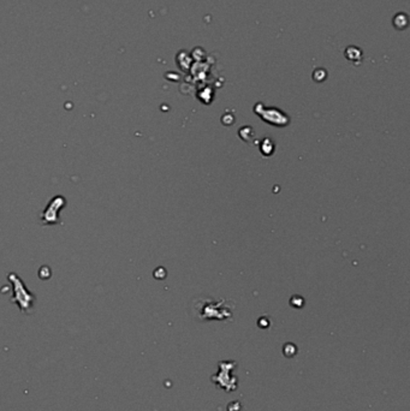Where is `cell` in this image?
<instances>
[{"instance_id": "obj_1", "label": "cell", "mask_w": 410, "mask_h": 411, "mask_svg": "<svg viewBox=\"0 0 410 411\" xmlns=\"http://www.w3.org/2000/svg\"><path fill=\"white\" fill-rule=\"evenodd\" d=\"M9 279L12 281L13 285H15V289H17L18 291L21 290V292L26 291V289H24V285L22 284V280H19V278L16 277L15 274H11L9 275ZM21 292H15V299L17 300V303L19 304V308L23 309V310H26V309H29L32 308V303H33V296L29 294V292H26V294H21Z\"/></svg>"}]
</instances>
